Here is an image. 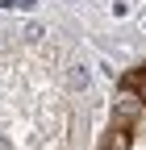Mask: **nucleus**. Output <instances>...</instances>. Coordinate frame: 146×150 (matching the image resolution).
<instances>
[{
    "label": "nucleus",
    "instance_id": "obj_4",
    "mask_svg": "<svg viewBox=\"0 0 146 150\" xmlns=\"http://www.w3.org/2000/svg\"><path fill=\"white\" fill-rule=\"evenodd\" d=\"M142 104H146V96H142Z\"/></svg>",
    "mask_w": 146,
    "mask_h": 150
},
{
    "label": "nucleus",
    "instance_id": "obj_2",
    "mask_svg": "<svg viewBox=\"0 0 146 150\" xmlns=\"http://www.w3.org/2000/svg\"><path fill=\"white\" fill-rule=\"evenodd\" d=\"M104 150H130V129H113V134H108V142H104Z\"/></svg>",
    "mask_w": 146,
    "mask_h": 150
},
{
    "label": "nucleus",
    "instance_id": "obj_3",
    "mask_svg": "<svg viewBox=\"0 0 146 150\" xmlns=\"http://www.w3.org/2000/svg\"><path fill=\"white\" fill-rule=\"evenodd\" d=\"M71 88H88V67H84V63L71 67Z\"/></svg>",
    "mask_w": 146,
    "mask_h": 150
},
{
    "label": "nucleus",
    "instance_id": "obj_1",
    "mask_svg": "<svg viewBox=\"0 0 146 150\" xmlns=\"http://www.w3.org/2000/svg\"><path fill=\"white\" fill-rule=\"evenodd\" d=\"M113 117H117L121 129H130V125L142 117V96H134V92H121V100H117V108H113Z\"/></svg>",
    "mask_w": 146,
    "mask_h": 150
}]
</instances>
